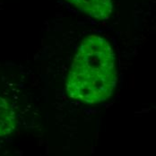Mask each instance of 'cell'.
I'll return each instance as SVG.
<instances>
[{"mask_svg":"<svg viewBox=\"0 0 156 156\" xmlns=\"http://www.w3.org/2000/svg\"><path fill=\"white\" fill-rule=\"evenodd\" d=\"M118 82L116 58L109 41L99 35L86 37L78 47L66 89L70 98L86 104L105 101Z\"/></svg>","mask_w":156,"mask_h":156,"instance_id":"cell-1","label":"cell"},{"mask_svg":"<svg viewBox=\"0 0 156 156\" xmlns=\"http://www.w3.org/2000/svg\"><path fill=\"white\" fill-rule=\"evenodd\" d=\"M81 12L97 20H108L113 11L112 0H66Z\"/></svg>","mask_w":156,"mask_h":156,"instance_id":"cell-2","label":"cell"},{"mask_svg":"<svg viewBox=\"0 0 156 156\" xmlns=\"http://www.w3.org/2000/svg\"><path fill=\"white\" fill-rule=\"evenodd\" d=\"M17 119L9 102L0 97V137L11 134L16 128Z\"/></svg>","mask_w":156,"mask_h":156,"instance_id":"cell-3","label":"cell"}]
</instances>
